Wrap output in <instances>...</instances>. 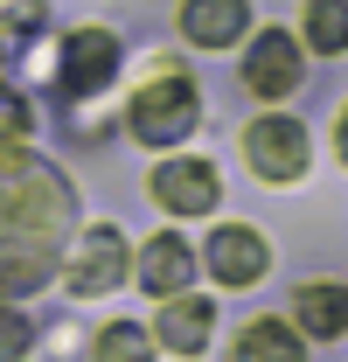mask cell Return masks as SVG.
Segmentation results:
<instances>
[{
	"mask_svg": "<svg viewBox=\"0 0 348 362\" xmlns=\"http://www.w3.org/2000/svg\"><path fill=\"white\" fill-rule=\"evenodd\" d=\"M202 265L216 272L223 286H251V279H265V265H272V251H265V237L258 230H216V237H209V258H202Z\"/></svg>",
	"mask_w": 348,
	"mask_h": 362,
	"instance_id": "cell-9",
	"label": "cell"
},
{
	"mask_svg": "<svg viewBox=\"0 0 348 362\" xmlns=\"http://www.w3.org/2000/svg\"><path fill=\"white\" fill-rule=\"evenodd\" d=\"M237 362H306V349L286 320H251L244 341H237Z\"/></svg>",
	"mask_w": 348,
	"mask_h": 362,
	"instance_id": "cell-12",
	"label": "cell"
},
{
	"mask_svg": "<svg viewBox=\"0 0 348 362\" xmlns=\"http://www.w3.org/2000/svg\"><path fill=\"white\" fill-rule=\"evenodd\" d=\"M119 279H126V237H119L112 223H98L84 244H77V265H70V293H84V300H91V293H112Z\"/></svg>",
	"mask_w": 348,
	"mask_h": 362,
	"instance_id": "cell-7",
	"label": "cell"
},
{
	"mask_svg": "<svg viewBox=\"0 0 348 362\" xmlns=\"http://www.w3.org/2000/svg\"><path fill=\"white\" fill-rule=\"evenodd\" d=\"M244 160H251L265 181H300L306 175V126L286 119V112L258 119V126L244 133Z\"/></svg>",
	"mask_w": 348,
	"mask_h": 362,
	"instance_id": "cell-3",
	"label": "cell"
},
{
	"mask_svg": "<svg viewBox=\"0 0 348 362\" xmlns=\"http://www.w3.org/2000/svg\"><path fill=\"white\" fill-rule=\"evenodd\" d=\"M70 188L21 139H0V300L42 293L70 237Z\"/></svg>",
	"mask_w": 348,
	"mask_h": 362,
	"instance_id": "cell-1",
	"label": "cell"
},
{
	"mask_svg": "<svg viewBox=\"0 0 348 362\" xmlns=\"http://www.w3.org/2000/svg\"><path fill=\"white\" fill-rule=\"evenodd\" d=\"M42 21H49V14H42V0H14V7H7V35H35Z\"/></svg>",
	"mask_w": 348,
	"mask_h": 362,
	"instance_id": "cell-18",
	"label": "cell"
},
{
	"mask_svg": "<svg viewBox=\"0 0 348 362\" xmlns=\"http://www.w3.org/2000/svg\"><path fill=\"white\" fill-rule=\"evenodd\" d=\"M195 279V251L181 244V237H153L146 251H139V286L146 293H181Z\"/></svg>",
	"mask_w": 348,
	"mask_h": 362,
	"instance_id": "cell-11",
	"label": "cell"
},
{
	"mask_svg": "<svg viewBox=\"0 0 348 362\" xmlns=\"http://www.w3.org/2000/svg\"><path fill=\"white\" fill-rule=\"evenodd\" d=\"M28 126H35V105H28L14 84H0V139H21Z\"/></svg>",
	"mask_w": 348,
	"mask_h": 362,
	"instance_id": "cell-16",
	"label": "cell"
},
{
	"mask_svg": "<svg viewBox=\"0 0 348 362\" xmlns=\"http://www.w3.org/2000/svg\"><path fill=\"white\" fill-rule=\"evenodd\" d=\"M209 334H216V307L195 300V293H174L168 314L153 320V349H174V356H202Z\"/></svg>",
	"mask_w": 348,
	"mask_h": 362,
	"instance_id": "cell-8",
	"label": "cell"
},
{
	"mask_svg": "<svg viewBox=\"0 0 348 362\" xmlns=\"http://www.w3.org/2000/svg\"><path fill=\"white\" fill-rule=\"evenodd\" d=\"M132 133L146 139V146H181V139L195 133V119H202V98L188 77H153V84H139L132 98Z\"/></svg>",
	"mask_w": 348,
	"mask_h": 362,
	"instance_id": "cell-2",
	"label": "cell"
},
{
	"mask_svg": "<svg viewBox=\"0 0 348 362\" xmlns=\"http://www.w3.org/2000/svg\"><path fill=\"white\" fill-rule=\"evenodd\" d=\"M306 35L320 56H342L348 42V0H306Z\"/></svg>",
	"mask_w": 348,
	"mask_h": 362,
	"instance_id": "cell-14",
	"label": "cell"
},
{
	"mask_svg": "<svg viewBox=\"0 0 348 362\" xmlns=\"http://www.w3.org/2000/svg\"><path fill=\"white\" fill-rule=\"evenodd\" d=\"M98 362H153V334L132 320H105L98 327Z\"/></svg>",
	"mask_w": 348,
	"mask_h": 362,
	"instance_id": "cell-13",
	"label": "cell"
},
{
	"mask_svg": "<svg viewBox=\"0 0 348 362\" xmlns=\"http://www.w3.org/2000/svg\"><path fill=\"white\" fill-rule=\"evenodd\" d=\"M112 70H119V42L105 35V28H77L70 42H63V98H91V90L112 84Z\"/></svg>",
	"mask_w": 348,
	"mask_h": 362,
	"instance_id": "cell-4",
	"label": "cell"
},
{
	"mask_svg": "<svg viewBox=\"0 0 348 362\" xmlns=\"http://www.w3.org/2000/svg\"><path fill=\"white\" fill-rule=\"evenodd\" d=\"M0 63H7V35H0Z\"/></svg>",
	"mask_w": 348,
	"mask_h": 362,
	"instance_id": "cell-19",
	"label": "cell"
},
{
	"mask_svg": "<svg viewBox=\"0 0 348 362\" xmlns=\"http://www.w3.org/2000/svg\"><path fill=\"white\" fill-rule=\"evenodd\" d=\"M244 84L258 90V98H286V90L300 84V42L286 28H258V42L244 56Z\"/></svg>",
	"mask_w": 348,
	"mask_h": 362,
	"instance_id": "cell-5",
	"label": "cell"
},
{
	"mask_svg": "<svg viewBox=\"0 0 348 362\" xmlns=\"http://www.w3.org/2000/svg\"><path fill=\"white\" fill-rule=\"evenodd\" d=\"M300 327L320 334V341H335L342 334V286H306L300 293Z\"/></svg>",
	"mask_w": 348,
	"mask_h": 362,
	"instance_id": "cell-15",
	"label": "cell"
},
{
	"mask_svg": "<svg viewBox=\"0 0 348 362\" xmlns=\"http://www.w3.org/2000/svg\"><path fill=\"white\" fill-rule=\"evenodd\" d=\"M251 28V7L244 0H181V35L195 49H223Z\"/></svg>",
	"mask_w": 348,
	"mask_h": 362,
	"instance_id": "cell-10",
	"label": "cell"
},
{
	"mask_svg": "<svg viewBox=\"0 0 348 362\" xmlns=\"http://www.w3.org/2000/svg\"><path fill=\"white\" fill-rule=\"evenodd\" d=\"M28 349H35V327L14 314V307H0V362H21Z\"/></svg>",
	"mask_w": 348,
	"mask_h": 362,
	"instance_id": "cell-17",
	"label": "cell"
},
{
	"mask_svg": "<svg viewBox=\"0 0 348 362\" xmlns=\"http://www.w3.org/2000/svg\"><path fill=\"white\" fill-rule=\"evenodd\" d=\"M153 195L174 216H202V209H216V168L209 160H161L153 168Z\"/></svg>",
	"mask_w": 348,
	"mask_h": 362,
	"instance_id": "cell-6",
	"label": "cell"
}]
</instances>
